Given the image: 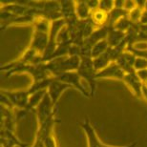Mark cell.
Listing matches in <instances>:
<instances>
[{
	"mask_svg": "<svg viewBox=\"0 0 147 147\" xmlns=\"http://www.w3.org/2000/svg\"><path fill=\"white\" fill-rule=\"evenodd\" d=\"M139 23L140 24H142V25H147V11L146 10H143Z\"/></svg>",
	"mask_w": 147,
	"mask_h": 147,
	"instance_id": "30",
	"label": "cell"
},
{
	"mask_svg": "<svg viewBox=\"0 0 147 147\" xmlns=\"http://www.w3.org/2000/svg\"><path fill=\"white\" fill-rule=\"evenodd\" d=\"M68 89H73L69 84H66L64 82H61L57 79L54 78L51 82V84L49 85L48 89H47V93L53 101V103L57 105L58 99L60 98L61 95Z\"/></svg>",
	"mask_w": 147,
	"mask_h": 147,
	"instance_id": "9",
	"label": "cell"
},
{
	"mask_svg": "<svg viewBox=\"0 0 147 147\" xmlns=\"http://www.w3.org/2000/svg\"><path fill=\"white\" fill-rule=\"evenodd\" d=\"M136 73H137V75L139 76V78H140V80L142 81L143 85H145L147 87V69L142 70V71L136 72Z\"/></svg>",
	"mask_w": 147,
	"mask_h": 147,
	"instance_id": "27",
	"label": "cell"
},
{
	"mask_svg": "<svg viewBox=\"0 0 147 147\" xmlns=\"http://www.w3.org/2000/svg\"><path fill=\"white\" fill-rule=\"evenodd\" d=\"M123 82L127 85L129 89L131 90V92L134 94V96L138 98L139 99H143L142 95V88L143 83L139 78V76L137 75V73H130L126 74Z\"/></svg>",
	"mask_w": 147,
	"mask_h": 147,
	"instance_id": "8",
	"label": "cell"
},
{
	"mask_svg": "<svg viewBox=\"0 0 147 147\" xmlns=\"http://www.w3.org/2000/svg\"><path fill=\"white\" fill-rule=\"evenodd\" d=\"M112 63H114V62L112 61L107 52L104 53L103 55H99L98 57L93 58V64H94V67H95L96 72H99V71H101V70L105 69L106 67H108Z\"/></svg>",
	"mask_w": 147,
	"mask_h": 147,
	"instance_id": "17",
	"label": "cell"
},
{
	"mask_svg": "<svg viewBox=\"0 0 147 147\" xmlns=\"http://www.w3.org/2000/svg\"><path fill=\"white\" fill-rule=\"evenodd\" d=\"M76 16L79 20H86L90 18L92 11L88 7L86 1H76Z\"/></svg>",
	"mask_w": 147,
	"mask_h": 147,
	"instance_id": "19",
	"label": "cell"
},
{
	"mask_svg": "<svg viewBox=\"0 0 147 147\" xmlns=\"http://www.w3.org/2000/svg\"><path fill=\"white\" fill-rule=\"evenodd\" d=\"M109 29H110L109 26H104V27L96 28V30L92 33V34H91L87 39H85L83 44H85L86 46L90 47V48L92 49L96 43L106 39L107 36H108V32H109Z\"/></svg>",
	"mask_w": 147,
	"mask_h": 147,
	"instance_id": "12",
	"label": "cell"
},
{
	"mask_svg": "<svg viewBox=\"0 0 147 147\" xmlns=\"http://www.w3.org/2000/svg\"><path fill=\"white\" fill-rule=\"evenodd\" d=\"M129 11H127L124 9H119V8H114L109 13V18H108V26L113 27L116 23L119 21V19H121L122 17L128 16Z\"/></svg>",
	"mask_w": 147,
	"mask_h": 147,
	"instance_id": "18",
	"label": "cell"
},
{
	"mask_svg": "<svg viewBox=\"0 0 147 147\" xmlns=\"http://www.w3.org/2000/svg\"><path fill=\"white\" fill-rule=\"evenodd\" d=\"M78 73L81 78L87 83L88 88H89V92L91 94V96H95L96 91V72L95 67L93 64V58L92 57H81L80 66L78 70Z\"/></svg>",
	"mask_w": 147,
	"mask_h": 147,
	"instance_id": "2",
	"label": "cell"
},
{
	"mask_svg": "<svg viewBox=\"0 0 147 147\" xmlns=\"http://www.w3.org/2000/svg\"><path fill=\"white\" fill-rule=\"evenodd\" d=\"M47 94V90H42V91H37V92L32 93L30 96V98H29V102L28 105L26 107V111H28L29 113H32V112L36 111L37 106L39 105L41 100L43 99L44 96Z\"/></svg>",
	"mask_w": 147,
	"mask_h": 147,
	"instance_id": "15",
	"label": "cell"
},
{
	"mask_svg": "<svg viewBox=\"0 0 147 147\" xmlns=\"http://www.w3.org/2000/svg\"><path fill=\"white\" fill-rule=\"evenodd\" d=\"M88 7L90 8L91 11H95L96 9H98V5H99V1H86Z\"/></svg>",
	"mask_w": 147,
	"mask_h": 147,
	"instance_id": "29",
	"label": "cell"
},
{
	"mask_svg": "<svg viewBox=\"0 0 147 147\" xmlns=\"http://www.w3.org/2000/svg\"><path fill=\"white\" fill-rule=\"evenodd\" d=\"M109 48H110V45H109V43L107 42L106 39L96 43L92 48V58L98 57L99 55H103L104 53L107 52V50Z\"/></svg>",
	"mask_w": 147,
	"mask_h": 147,
	"instance_id": "20",
	"label": "cell"
},
{
	"mask_svg": "<svg viewBox=\"0 0 147 147\" xmlns=\"http://www.w3.org/2000/svg\"><path fill=\"white\" fill-rule=\"evenodd\" d=\"M144 10H146V11H147V1L145 2V8H144Z\"/></svg>",
	"mask_w": 147,
	"mask_h": 147,
	"instance_id": "32",
	"label": "cell"
},
{
	"mask_svg": "<svg viewBox=\"0 0 147 147\" xmlns=\"http://www.w3.org/2000/svg\"><path fill=\"white\" fill-rule=\"evenodd\" d=\"M136 58L137 57L133 53H131L129 51H125L124 53H122V54L120 55V57L119 58H117L116 63L126 74L135 73L136 71H135V69H134V64H135V61H136Z\"/></svg>",
	"mask_w": 147,
	"mask_h": 147,
	"instance_id": "11",
	"label": "cell"
},
{
	"mask_svg": "<svg viewBox=\"0 0 147 147\" xmlns=\"http://www.w3.org/2000/svg\"><path fill=\"white\" fill-rule=\"evenodd\" d=\"M1 94L8 98L14 109H26L30 98L31 92L29 89L24 90H1Z\"/></svg>",
	"mask_w": 147,
	"mask_h": 147,
	"instance_id": "4",
	"label": "cell"
},
{
	"mask_svg": "<svg viewBox=\"0 0 147 147\" xmlns=\"http://www.w3.org/2000/svg\"><path fill=\"white\" fill-rule=\"evenodd\" d=\"M32 26L34 28V31L49 34L50 31H51L52 22L43 16H37Z\"/></svg>",
	"mask_w": 147,
	"mask_h": 147,
	"instance_id": "16",
	"label": "cell"
},
{
	"mask_svg": "<svg viewBox=\"0 0 147 147\" xmlns=\"http://www.w3.org/2000/svg\"><path fill=\"white\" fill-rule=\"evenodd\" d=\"M81 58L78 55H68V57L55 58L46 63V68L53 78H57L67 72L78 71L80 66Z\"/></svg>",
	"mask_w": 147,
	"mask_h": 147,
	"instance_id": "1",
	"label": "cell"
},
{
	"mask_svg": "<svg viewBox=\"0 0 147 147\" xmlns=\"http://www.w3.org/2000/svg\"><path fill=\"white\" fill-rule=\"evenodd\" d=\"M36 113L37 117L38 124L43 123L44 121H46L47 119H49L51 117L57 114L55 105L53 103V101L51 100V98H50L48 93L44 96L43 99L41 100L39 105L37 106Z\"/></svg>",
	"mask_w": 147,
	"mask_h": 147,
	"instance_id": "6",
	"label": "cell"
},
{
	"mask_svg": "<svg viewBox=\"0 0 147 147\" xmlns=\"http://www.w3.org/2000/svg\"><path fill=\"white\" fill-rule=\"evenodd\" d=\"M48 43H49V34L34 31V36L29 47L36 50L39 54L43 55L47 46H48Z\"/></svg>",
	"mask_w": 147,
	"mask_h": 147,
	"instance_id": "10",
	"label": "cell"
},
{
	"mask_svg": "<svg viewBox=\"0 0 147 147\" xmlns=\"http://www.w3.org/2000/svg\"><path fill=\"white\" fill-rule=\"evenodd\" d=\"M129 52L133 53L138 57H142L147 59V50H144V51H129Z\"/></svg>",
	"mask_w": 147,
	"mask_h": 147,
	"instance_id": "28",
	"label": "cell"
},
{
	"mask_svg": "<svg viewBox=\"0 0 147 147\" xmlns=\"http://www.w3.org/2000/svg\"><path fill=\"white\" fill-rule=\"evenodd\" d=\"M55 79L59 80L61 82H64L66 84H69L73 89H76V91H78L81 95H83L85 98H91L92 96L90 95L89 90H87L83 85V79L81 78V76H79V74L78 71H74V72H67L64 73L62 75L58 76L57 78H55Z\"/></svg>",
	"mask_w": 147,
	"mask_h": 147,
	"instance_id": "5",
	"label": "cell"
},
{
	"mask_svg": "<svg viewBox=\"0 0 147 147\" xmlns=\"http://www.w3.org/2000/svg\"><path fill=\"white\" fill-rule=\"evenodd\" d=\"M110 27V26H109ZM126 39V33L121 31H119L113 27H110L109 32H108L107 36V42L109 43L110 47H117L119 46L120 43Z\"/></svg>",
	"mask_w": 147,
	"mask_h": 147,
	"instance_id": "13",
	"label": "cell"
},
{
	"mask_svg": "<svg viewBox=\"0 0 147 147\" xmlns=\"http://www.w3.org/2000/svg\"><path fill=\"white\" fill-rule=\"evenodd\" d=\"M142 11H143V9H140L137 6L136 9H134L133 11H131L130 13H129V14H128L129 19H130L134 24L139 23L140 16H142Z\"/></svg>",
	"mask_w": 147,
	"mask_h": 147,
	"instance_id": "22",
	"label": "cell"
},
{
	"mask_svg": "<svg viewBox=\"0 0 147 147\" xmlns=\"http://www.w3.org/2000/svg\"><path fill=\"white\" fill-rule=\"evenodd\" d=\"M43 143H44V147H57V139L55 137V134L53 133L52 135H50L44 140Z\"/></svg>",
	"mask_w": 147,
	"mask_h": 147,
	"instance_id": "25",
	"label": "cell"
},
{
	"mask_svg": "<svg viewBox=\"0 0 147 147\" xmlns=\"http://www.w3.org/2000/svg\"><path fill=\"white\" fill-rule=\"evenodd\" d=\"M126 76V73L117 65L116 62L110 64L105 69L96 73V78L98 79H117L123 81Z\"/></svg>",
	"mask_w": 147,
	"mask_h": 147,
	"instance_id": "7",
	"label": "cell"
},
{
	"mask_svg": "<svg viewBox=\"0 0 147 147\" xmlns=\"http://www.w3.org/2000/svg\"><path fill=\"white\" fill-rule=\"evenodd\" d=\"M134 69L136 72L146 70L147 69V59L137 57L136 61H135V64H134Z\"/></svg>",
	"mask_w": 147,
	"mask_h": 147,
	"instance_id": "24",
	"label": "cell"
},
{
	"mask_svg": "<svg viewBox=\"0 0 147 147\" xmlns=\"http://www.w3.org/2000/svg\"><path fill=\"white\" fill-rule=\"evenodd\" d=\"M142 95H143V99L147 102V87L145 85H143L142 88Z\"/></svg>",
	"mask_w": 147,
	"mask_h": 147,
	"instance_id": "31",
	"label": "cell"
},
{
	"mask_svg": "<svg viewBox=\"0 0 147 147\" xmlns=\"http://www.w3.org/2000/svg\"><path fill=\"white\" fill-rule=\"evenodd\" d=\"M79 126L81 127L82 130L84 131L85 135L87 138V142H88V147H138L139 142H136L130 143L127 145H123V146H111V145H106L98 139V134L94 128V126L91 123L89 117H86L84 120L79 122Z\"/></svg>",
	"mask_w": 147,
	"mask_h": 147,
	"instance_id": "3",
	"label": "cell"
},
{
	"mask_svg": "<svg viewBox=\"0 0 147 147\" xmlns=\"http://www.w3.org/2000/svg\"><path fill=\"white\" fill-rule=\"evenodd\" d=\"M133 26H134V23L129 19L128 16H125V17H122L121 19H119V21L113 26V28L117 29V30H119V31L124 32V33H127Z\"/></svg>",
	"mask_w": 147,
	"mask_h": 147,
	"instance_id": "21",
	"label": "cell"
},
{
	"mask_svg": "<svg viewBox=\"0 0 147 147\" xmlns=\"http://www.w3.org/2000/svg\"><path fill=\"white\" fill-rule=\"evenodd\" d=\"M115 8V1H110V0H101L99 1L98 9L101 11H105V13H109L110 11Z\"/></svg>",
	"mask_w": 147,
	"mask_h": 147,
	"instance_id": "23",
	"label": "cell"
},
{
	"mask_svg": "<svg viewBox=\"0 0 147 147\" xmlns=\"http://www.w3.org/2000/svg\"><path fill=\"white\" fill-rule=\"evenodd\" d=\"M108 18H109L108 13H105L103 11L99 10V9H96V10L93 11L90 16L91 21L94 23V25L96 26V28H100V27H104V26H108Z\"/></svg>",
	"mask_w": 147,
	"mask_h": 147,
	"instance_id": "14",
	"label": "cell"
},
{
	"mask_svg": "<svg viewBox=\"0 0 147 147\" xmlns=\"http://www.w3.org/2000/svg\"><path fill=\"white\" fill-rule=\"evenodd\" d=\"M137 8V1H124V5H123V9L130 13L134 9Z\"/></svg>",
	"mask_w": 147,
	"mask_h": 147,
	"instance_id": "26",
	"label": "cell"
}]
</instances>
